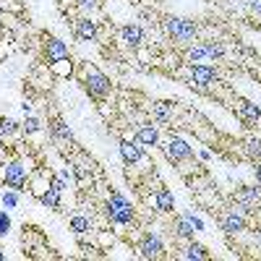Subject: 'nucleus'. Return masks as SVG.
I'll use <instances>...</instances> for the list:
<instances>
[{
  "label": "nucleus",
  "instance_id": "f257e3e1",
  "mask_svg": "<svg viewBox=\"0 0 261 261\" xmlns=\"http://www.w3.org/2000/svg\"><path fill=\"white\" fill-rule=\"evenodd\" d=\"M79 81L84 84V89L89 92V97L97 99V102H102V99H107V97L113 94L110 76H105L99 68H94V65L86 63V60L79 63Z\"/></svg>",
  "mask_w": 261,
  "mask_h": 261
},
{
  "label": "nucleus",
  "instance_id": "f03ea898",
  "mask_svg": "<svg viewBox=\"0 0 261 261\" xmlns=\"http://www.w3.org/2000/svg\"><path fill=\"white\" fill-rule=\"evenodd\" d=\"M160 27H162V34H165L170 42L180 45V47L191 45V42L199 37V24H196L193 18H183V16H162Z\"/></svg>",
  "mask_w": 261,
  "mask_h": 261
},
{
  "label": "nucleus",
  "instance_id": "7ed1b4c3",
  "mask_svg": "<svg viewBox=\"0 0 261 261\" xmlns=\"http://www.w3.org/2000/svg\"><path fill=\"white\" fill-rule=\"evenodd\" d=\"M102 212H105L107 220H110V225H115V227H134L136 225V209H134V204H130L128 199H123V196L115 193V191L107 193Z\"/></svg>",
  "mask_w": 261,
  "mask_h": 261
},
{
  "label": "nucleus",
  "instance_id": "20e7f679",
  "mask_svg": "<svg viewBox=\"0 0 261 261\" xmlns=\"http://www.w3.org/2000/svg\"><path fill=\"white\" fill-rule=\"evenodd\" d=\"M227 201H230L232 209H238L241 214H246V217L253 214L256 217L261 212V186H243L241 191H235Z\"/></svg>",
  "mask_w": 261,
  "mask_h": 261
},
{
  "label": "nucleus",
  "instance_id": "39448f33",
  "mask_svg": "<svg viewBox=\"0 0 261 261\" xmlns=\"http://www.w3.org/2000/svg\"><path fill=\"white\" fill-rule=\"evenodd\" d=\"M29 167L24 160H6L0 162V183L3 186H11L16 191H24V186L29 183Z\"/></svg>",
  "mask_w": 261,
  "mask_h": 261
},
{
  "label": "nucleus",
  "instance_id": "423d86ee",
  "mask_svg": "<svg viewBox=\"0 0 261 261\" xmlns=\"http://www.w3.org/2000/svg\"><path fill=\"white\" fill-rule=\"evenodd\" d=\"M160 146H162V151H165L167 162L178 165V170H180V165H191V162H196L193 149H191L180 136H170L167 141H160Z\"/></svg>",
  "mask_w": 261,
  "mask_h": 261
},
{
  "label": "nucleus",
  "instance_id": "0eeeda50",
  "mask_svg": "<svg viewBox=\"0 0 261 261\" xmlns=\"http://www.w3.org/2000/svg\"><path fill=\"white\" fill-rule=\"evenodd\" d=\"M217 217V222H220V227L227 232V235H241L248 230V220H246V214H241L238 209L230 206V201H225V206L214 214Z\"/></svg>",
  "mask_w": 261,
  "mask_h": 261
},
{
  "label": "nucleus",
  "instance_id": "6e6552de",
  "mask_svg": "<svg viewBox=\"0 0 261 261\" xmlns=\"http://www.w3.org/2000/svg\"><path fill=\"white\" fill-rule=\"evenodd\" d=\"M136 251L141 258H165V243L157 232H144L136 243Z\"/></svg>",
  "mask_w": 261,
  "mask_h": 261
},
{
  "label": "nucleus",
  "instance_id": "1a4fd4ad",
  "mask_svg": "<svg viewBox=\"0 0 261 261\" xmlns=\"http://www.w3.org/2000/svg\"><path fill=\"white\" fill-rule=\"evenodd\" d=\"M120 157H123L125 167H139L146 160V151L134 136H130V139H120Z\"/></svg>",
  "mask_w": 261,
  "mask_h": 261
},
{
  "label": "nucleus",
  "instance_id": "9d476101",
  "mask_svg": "<svg viewBox=\"0 0 261 261\" xmlns=\"http://www.w3.org/2000/svg\"><path fill=\"white\" fill-rule=\"evenodd\" d=\"M118 39H120V45L128 47V50H141L146 45V34L139 24H125L118 29Z\"/></svg>",
  "mask_w": 261,
  "mask_h": 261
},
{
  "label": "nucleus",
  "instance_id": "9b49d317",
  "mask_svg": "<svg viewBox=\"0 0 261 261\" xmlns=\"http://www.w3.org/2000/svg\"><path fill=\"white\" fill-rule=\"evenodd\" d=\"M42 53H45V60L47 63H58V60H65V58H71V50L68 45H65L63 39L58 37H45V42H42Z\"/></svg>",
  "mask_w": 261,
  "mask_h": 261
},
{
  "label": "nucleus",
  "instance_id": "f8f14e48",
  "mask_svg": "<svg viewBox=\"0 0 261 261\" xmlns=\"http://www.w3.org/2000/svg\"><path fill=\"white\" fill-rule=\"evenodd\" d=\"M134 139L144 146V149H154V146H160V128L151 123V120H144V123H139L136 125V134H134Z\"/></svg>",
  "mask_w": 261,
  "mask_h": 261
},
{
  "label": "nucleus",
  "instance_id": "ddd939ff",
  "mask_svg": "<svg viewBox=\"0 0 261 261\" xmlns=\"http://www.w3.org/2000/svg\"><path fill=\"white\" fill-rule=\"evenodd\" d=\"M73 34H76L79 42H97L99 39V27L89 16H79L73 21Z\"/></svg>",
  "mask_w": 261,
  "mask_h": 261
},
{
  "label": "nucleus",
  "instance_id": "4468645a",
  "mask_svg": "<svg viewBox=\"0 0 261 261\" xmlns=\"http://www.w3.org/2000/svg\"><path fill=\"white\" fill-rule=\"evenodd\" d=\"M50 139H53V144H58L60 149H73L76 146V139H73V134H71V128L65 125L60 118H55L53 123H50Z\"/></svg>",
  "mask_w": 261,
  "mask_h": 261
},
{
  "label": "nucleus",
  "instance_id": "2eb2a0df",
  "mask_svg": "<svg viewBox=\"0 0 261 261\" xmlns=\"http://www.w3.org/2000/svg\"><path fill=\"white\" fill-rule=\"evenodd\" d=\"M151 206H154L160 214H172V209H175V199H172V191L165 188L162 183L151 191Z\"/></svg>",
  "mask_w": 261,
  "mask_h": 261
},
{
  "label": "nucleus",
  "instance_id": "dca6fc26",
  "mask_svg": "<svg viewBox=\"0 0 261 261\" xmlns=\"http://www.w3.org/2000/svg\"><path fill=\"white\" fill-rule=\"evenodd\" d=\"M175 256H178V258H193V261H206V258H212V253L206 251V246L193 243V241H188Z\"/></svg>",
  "mask_w": 261,
  "mask_h": 261
},
{
  "label": "nucleus",
  "instance_id": "f3484780",
  "mask_svg": "<svg viewBox=\"0 0 261 261\" xmlns=\"http://www.w3.org/2000/svg\"><path fill=\"white\" fill-rule=\"evenodd\" d=\"M68 227L73 230V235H89V232H94V222H92L89 214H73Z\"/></svg>",
  "mask_w": 261,
  "mask_h": 261
},
{
  "label": "nucleus",
  "instance_id": "a211bd4d",
  "mask_svg": "<svg viewBox=\"0 0 261 261\" xmlns=\"http://www.w3.org/2000/svg\"><path fill=\"white\" fill-rule=\"evenodd\" d=\"M172 230H175V238L178 241H193V222L188 220V214H183V217H178L175 222H172Z\"/></svg>",
  "mask_w": 261,
  "mask_h": 261
},
{
  "label": "nucleus",
  "instance_id": "6ab92c4d",
  "mask_svg": "<svg viewBox=\"0 0 261 261\" xmlns=\"http://www.w3.org/2000/svg\"><path fill=\"white\" fill-rule=\"evenodd\" d=\"M241 151H243V157H248V160H253V162L261 160V134L243 139V141H241Z\"/></svg>",
  "mask_w": 261,
  "mask_h": 261
},
{
  "label": "nucleus",
  "instance_id": "aec40b11",
  "mask_svg": "<svg viewBox=\"0 0 261 261\" xmlns=\"http://www.w3.org/2000/svg\"><path fill=\"white\" fill-rule=\"evenodd\" d=\"M60 196H63V193H60V191H55V188L50 186L45 193L39 196V201H42V206H47V209H53V212H60V209H63Z\"/></svg>",
  "mask_w": 261,
  "mask_h": 261
},
{
  "label": "nucleus",
  "instance_id": "412c9836",
  "mask_svg": "<svg viewBox=\"0 0 261 261\" xmlns=\"http://www.w3.org/2000/svg\"><path fill=\"white\" fill-rule=\"evenodd\" d=\"M47 68H50V73H53V76H60V79L73 76V63H71V58L58 60V63H47Z\"/></svg>",
  "mask_w": 261,
  "mask_h": 261
},
{
  "label": "nucleus",
  "instance_id": "4be33fe9",
  "mask_svg": "<svg viewBox=\"0 0 261 261\" xmlns=\"http://www.w3.org/2000/svg\"><path fill=\"white\" fill-rule=\"evenodd\" d=\"M21 134V125L11 118H0V139H11Z\"/></svg>",
  "mask_w": 261,
  "mask_h": 261
},
{
  "label": "nucleus",
  "instance_id": "5701e85b",
  "mask_svg": "<svg viewBox=\"0 0 261 261\" xmlns=\"http://www.w3.org/2000/svg\"><path fill=\"white\" fill-rule=\"evenodd\" d=\"M39 130H42V123L34 115H29L24 123H21V134H24V136H34V134H39Z\"/></svg>",
  "mask_w": 261,
  "mask_h": 261
},
{
  "label": "nucleus",
  "instance_id": "b1692460",
  "mask_svg": "<svg viewBox=\"0 0 261 261\" xmlns=\"http://www.w3.org/2000/svg\"><path fill=\"white\" fill-rule=\"evenodd\" d=\"M65 3V0H63ZM71 6H76L79 11H84V13H92V11H97L99 6H102V0H68Z\"/></svg>",
  "mask_w": 261,
  "mask_h": 261
},
{
  "label": "nucleus",
  "instance_id": "393cba45",
  "mask_svg": "<svg viewBox=\"0 0 261 261\" xmlns=\"http://www.w3.org/2000/svg\"><path fill=\"white\" fill-rule=\"evenodd\" d=\"M16 204H18V193H16V191H6V193H3V206L16 209Z\"/></svg>",
  "mask_w": 261,
  "mask_h": 261
},
{
  "label": "nucleus",
  "instance_id": "a878e982",
  "mask_svg": "<svg viewBox=\"0 0 261 261\" xmlns=\"http://www.w3.org/2000/svg\"><path fill=\"white\" fill-rule=\"evenodd\" d=\"M11 232V217L6 212H0V238Z\"/></svg>",
  "mask_w": 261,
  "mask_h": 261
},
{
  "label": "nucleus",
  "instance_id": "bb28decb",
  "mask_svg": "<svg viewBox=\"0 0 261 261\" xmlns=\"http://www.w3.org/2000/svg\"><path fill=\"white\" fill-rule=\"evenodd\" d=\"M246 6H248V11H251L256 18H261V0H246Z\"/></svg>",
  "mask_w": 261,
  "mask_h": 261
},
{
  "label": "nucleus",
  "instance_id": "cd10ccee",
  "mask_svg": "<svg viewBox=\"0 0 261 261\" xmlns=\"http://www.w3.org/2000/svg\"><path fill=\"white\" fill-rule=\"evenodd\" d=\"M253 175H256V186H261V162H256V167H253Z\"/></svg>",
  "mask_w": 261,
  "mask_h": 261
},
{
  "label": "nucleus",
  "instance_id": "c85d7f7f",
  "mask_svg": "<svg viewBox=\"0 0 261 261\" xmlns=\"http://www.w3.org/2000/svg\"><path fill=\"white\" fill-rule=\"evenodd\" d=\"M21 110H24V115H32V102L24 99V102H21Z\"/></svg>",
  "mask_w": 261,
  "mask_h": 261
},
{
  "label": "nucleus",
  "instance_id": "c756f323",
  "mask_svg": "<svg viewBox=\"0 0 261 261\" xmlns=\"http://www.w3.org/2000/svg\"><path fill=\"white\" fill-rule=\"evenodd\" d=\"M256 243H258V248H261V225H258V232H256Z\"/></svg>",
  "mask_w": 261,
  "mask_h": 261
},
{
  "label": "nucleus",
  "instance_id": "7c9ffc66",
  "mask_svg": "<svg viewBox=\"0 0 261 261\" xmlns=\"http://www.w3.org/2000/svg\"><path fill=\"white\" fill-rule=\"evenodd\" d=\"M0 261H6V251L3 248H0Z\"/></svg>",
  "mask_w": 261,
  "mask_h": 261
}]
</instances>
